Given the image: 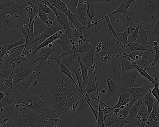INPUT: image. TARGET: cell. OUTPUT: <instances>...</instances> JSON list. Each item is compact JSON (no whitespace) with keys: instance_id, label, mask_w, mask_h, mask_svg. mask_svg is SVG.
Listing matches in <instances>:
<instances>
[{"instance_id":"cell-3","label":"cell","mask_w":159,"mask_h":127,"mask_svg":"<svg viewBox=\"0 0 159 127\" xmlns=\"http://www.w3.org/2000/svg\"><path fill=\"white\" fill-rule=\"evenodd\" d=\"M139 15V24L150 30L159 18V0H140L136 2Z\"/></svg>"},{"instance_id":"cell-24","label":"cell","mask_w":159,"mask_h":127,"mask_svg":"<svg viewBox=\"0 0 159 127\" xmlns=\"http://www.w3.org/2000/svg\"><path fill=\"white\" fill-rule=\"evenodd\" d=\"M135 1L136 0H124L123 2L120 5V7H119L118 9L115 10L113 12L111 13L110 14L106 15L105 17L99 19V20H98V21H96V22L98 24V23H99V22H102L103 20H104V19H106V18L110 17L111 16H112V15L116 14L125 13L126 11L129 9V7L131 6V5H132Z\"/></svg>"},{"instance_id":"cell-58","label":"cell","mask_w":159,"mask_h":127,"mask_svg":"<svg viewBox=\"0 0 159 127\" xmlns=\"http://www.w3.org/2000/svg\"><path fill=\"white\" fill-rule=\"evenodd\" d=\"M123 127H133L129 122H126L125 125Z\"/></svg>"},{"instance_id":"cell-52","label":"cell","mask_w":159,"mask_h":127,"mask_svg":"<svg viewBox=\"0 0 159 127\" xmlns=\"http://www.w3.org/2000/svg\"><path fill=\"white\" fill-rule=\"evenodd\" d=\"M12 2V0L10 2L1 1L0 2V11H2V10H9L10 6L11 5Z\"/></svg>"},{"instance_id":"cell-33","label":"cell","mask_w":159,"mask_h":127,"mask_svg":"<svg viewBox=\"0 0 159 127\" xmlns=\"http://www.w3.org/2000/svg\"><path fill=\"white\" fill-rule=\"evenodd\" d=\"M47 28H48V25L41 21L39 16H38L35 20L34 24L35 39L40 36L46 30Z\"/></svg>"},{"instance_id":"cell-43","label":"cell","mask_w":159,"mask_h":127,"mask_svg":"<svg viewBox=\"0 0 159 127\" xmlns=\"http://www.w3.org/2000/svg\"><path fill=\"white\" fill-rule=\"evenodd\" d=\"M159 107L158 102H155L151 112L150 113L148 120V124L155 120H159Z\"/></svg>"},{"instance_id":"cell-35","label":"cell","mask_w":159,"mask_h":127,"mask_svg":"<svg viewBox=\"0 0 159 127\" xmlns=\"http://www.w3.org/2000/svg\"><path fill=\"white\" fill-rule=\"evenodd\" d=\"M54 61H55L56 62L57 64L60 67V69L61 71L64 73L65 75H66L67 77H68L70 79L72 80V81L75 83V85H76L77 87L80 89L79 88V85L76 83L75 81V80L73 79L72 77V76H71V73H70V68H68L64 64H63V62H62V59H61V56H57V57H55V58H52Z\"/></svg>"},{"instance_id":"cell-50","label":"cell","mask_w":159,"mask_h":127,"mask_svg":"<svg viewBox=\"0 0 159 127\" xmlns=\"http://www.w3.org/2000/svg\"><path fill=\"white\" fill-rule=\"evenodd\" d=\"M66 120L65 127H75L73 122V115H68L65 116Z\"/></svg>"},{"instance_id":"cell-19","label":"cell","mask_w":159,"mask_h":127,"mask_svg":"<svg viewBox=\"0 0 159 127\" xmlns=\"http://www.w3.org/2000/svg\"><path fill=\"white\" fill-rule=\"evenodd\" d=\"M41 75L37 74L35 71L31 73L30 75L22 81L17 83V85L14 86L13 88L18 92L19 94H22L25 92L26 90L29 87L30 85L36 81V80Z\"/></svg>"},{"instance_id":"cell-41","label":"cell","mask_w":159,"mask_h":127,"mask_svg":"<svg viewBox=\"0 0 159 127\" xmlns=\"http://www.w3.org/2000/svg\"><path fill=\"white\" fill-rule=\"evenodd\" d=\"M120 120L115 114L113 110L109 114L104 115V125L105 127H110L114 124L116 121Z\"/></svg>"},{"instance_id":"cell-49","label":"cell","mask_w":159,"mask_h":127,"mask_svg":"<svg viewBox=\"0 0 159 127\" xmlns=\"http://www.w3.org/2000/svg\"><path fill=\"white\" fill-rule=\"evenodd\" d=\"M14 72V69L10 68L8 69H1L0 70V78L2 79L3 78H7L10 77L13 72Z\"/></svg>"},{"instance_id":"cell-13","label":"cell","mask_w":159,"mask_h":127,"mask_svg":"<svg viewBox=\"0 0 159 127\" xmlns=\"http://www.w3.org/2000/svg\"><path fill=\"white\" fill-rule=\"evenodd\" d=\"M20 94L13 88L9 89L5 93V96L2 101H0L1 107H13L19 102Z\"/></svg>"},{"instance_id":"cell-32","label":"cell","mask_w":159,"mask_h":127,"mask_svg":"<svg viewBox=\"0 0 159 127\" xmlns=\"http://www.w3.org/2000/svg\"><path fill=\"white\" fill-rule=\"evenodd\" d=\"M143 104V98L136 102L130 109L129 116L125 120V121H130L135 119L141 109Z\"/></svg>"},{"instance_id":"cell-42","label":"cell","mask_w":159,"mask_h":127,"mask_svg":"<svg viewBox=\"0 0 159 127\" xmlns=\"http://www.w3.org/2000/svg\"><path fill=\"white\" fill-rule=\"evenodd\" d=\"M38 16L42 21L43 23H45L47 25L49 26L57 23L56 20L54 17H52V15L48 14L45 13L43 12L39 11Z\"/></svg>"},{"instance_id":"cell-28","label":"cell","mask_w":159,"mask_h":127,"mask_svg":"<svg viewBox=\"0 0 159 127\" xmlns=\"http://www.w3.org/2000/svg\"><path fill=\"white\" fill-rule=\"evenodd\" d=\"M31 24L30 23L29 16H25L23 18L21 22L17 23L16 24V28L19 29L23 33L24 37L26 40L27 38L29 31L30 28Z\"/></svg>"},{"instance_id":"cell-36","label":"cell","mask_w":159,"mask_h":127,"mask_svg":"<svg viewBox=\"0 0 159 127\" xmlns=\"http://www.w3.org/2000/svg\"><path fill=\"white\" fill-rule=\"evenodd\" d=\"M152 45L153 46L152 49V53L154 54V58L153 61L150 65H149L148 69H152L154 73V76L157 75L155 71V64L156 62H158L159 59V43L157 41H154Z\"/></svg>"},{"instance_id":"cell-25","label":"cell","mask_w":159,"mask_h":127,"mask_svg":"<svg viewBox=\"0 0 159 127\" xmlns=\"http://www.w3.org/2000/svg\"><path fill=\"white\" fill-rule=\"evenodd\" d=\"M121 66L122 71H126L130 69H136L135 63L127 55V53L123 52L121 55Z\"/></svg>"},{"instance_id":"cell-12","label":"cell","mask_w":159,"mask_h":127,"mask_svg":"<svg viewBox=\"0 0 159 127\" xmlns=\"http://www.w3.org/2000/svg\"><path fill=\"white\" fill-rule=\"evenodd\" d=\"M139 76L140 74L136 69L122 71L119 81L124 87L133 88L135 87V82Z\"/></svg>"},{"instance_id":"cell-44","label":"cell","mask_w":159,"mask_h":127,"mask_svg":"<svg viewBox=\"0 0 159 127\" xmlns=\"http://www.w3.org/2000/svg\"><path fill=\"white\" fill-rule=\"evenodd\" d=\"M99 14V12L97 11L95 3H88L87 4L86 15L89 17V21H93L94 17Z\"/></svg>"},{"instance_id":"cell-59","label":"cell","mask_w":159,"mask_h":127,"mask_svg":"<svg viewBox=\"0 0 159 127\" xmlns=\"http://www.w3.org/2000/svg\"><path fill=\"white\" fill-rule=\"evenodd\" d=\"M100 91H101V92L102 93V94H106L107 93V91L104 89H102Z\"/></svg>"},{"instance_id":"cell-16","label":"cell","mask_w":159,"mask_h":127,"mask_svg":"<svg viewBox=\"0 0 159 127\" xmlns=\"http://www.w3.org/2000/svg\"><path fill=\"white\" fill-rule=\"evenodd\" d=\"M148 52L145 51H136L127 53V55L134 61L135 64L147 70L149 65L147 61Z\"/></svg>"},{"instance_id":"cell-26","label":"cell","mask_w":159,"mask_h":127,"mask_svg":"<svg viewBox=\"0 0 159 127\" xmlns=\"http://www.w3.org/2000/svg\"><path fill=\"white\" fill-rule=\"evenodd\" d=\"M150 113L148 111L147 106L143 104L136 119L141 127H146L148 125V120Z\"/></svg>"},{"instance_id":"cell-9","label":"cell","mask_w":159,"mask_h":127,"mask_svg":"<svg viewBox=\"0 0 159 127\" xmlns=\"http://www.w3.org/2000/svg\"><path fill=\"white\" fill-rule=\"evenodd\" d=\"M153 87L154 85L152 82H146L145 85L141 87L130 88L124 87V91L129 92L132 94L131 99H134L137 102L142 99L149 91L151 90Z\"/></svg>"},{"instance_id":"cell-21","label":"cell","mask_w":159,"mask_h":127,"mask_svg":"<svg viewBox=\"0 0 159 127\" xmlns=\"http://www.w3.org/2000/svg\"><path fill=\"white\" fill-rule=\"evenodd\" d=\"M16 110L15 107H1L0 108V120H1V127L3 124H6L11 121L13 116Z\"/></svg>"},{"instance_id":"cell-38","label":"cell","mask_w":159,"mask_h":127,"mask_svg":"<svg viewBox=\"0 0 159 127\" xmlns=\"http://www.w3.org/2000/svg\"><path fill=\"white\" fill-rule=\"evenodd\" d=\"M131 31H130V28H126L125 31L124 32L120 33L117 31V35L118 36V38L120 42V44L122 48L124 50V48L125 46L128 44L129 41H128V37L130 35Z\"/></svg>"},{"instance_id":"cell-56","label":"cell","mask_w":159,"mask_h":127,"mask_svg":"<svg viewBox=\"0 0 159 127\" xmlns=\"http://www.w3.org/2000/svg\"><path fill=\"white\" fill-rule=\"evenodd\" d=\"M0 95H1V96H0V101H2L4 99V97H5V93L3 92L1 90V91H0Z\"/></svg>"},{"instance_id":"cell-18","label":"cell","mask_w":159,"mask_h":127,"mask_svg":"<svg viewBox=\"0 0 159 127\" xmlns=\"http://www.w3.org/2000/svg\"><path fill=\"white\" fill-rule=\"evenodd\" d=\"M46 2H47L48 6L52 9L55 15V19L57 22L58 24H60L63 28L64 30H70V25L69 22L68 18L67 16L62 11L59 10V9H57L55 7L52 6L47 0H45Z\"/></svg>"},{"instance_id":"cell-27","label":"cell","mask_w":159,"mask_h":127,"mask_svg":"<svg viewBox=\"0 0 159 127\" xmlns=\"http://www.w3.org/2000/svg\"><path fill=\"white\" fill-rule=\"evenodd\" d=\"M96 46H93L88 52L85 53L84 56L82 57L81 60L84 64L92 68L95 67L96 68L98 67L95 65V57Z\"/></svg>"},{"instance_id":"cell-5","label":"cell","mask_w":159,"mask_h":127,"mask_svg":"<svg viewBox=\"0 0 159 127\" xmlns=\"http://www.w3.org/2000/svg\"><path fill=\"white\" fill-rule=\"evenodd\" d=\"M36 63L33 61H22L14 69L13 87L27 77L35 70Z\"/></svg>"},{"instance_id":"cell-48","label":"cell","mask_w":159,"mask_h":127,"mask_svg":"<svg viewBox=\"0 0 159 127\" xmlns=\"http://www.w3.org/2000/svg\"><path fill=\"white\" fill-rule=\"evenodd\" d=\"M140 27V24L138 25L135 28L134 30L131 32L128 37V41L129 42H136L137 41L138 37L139 35V31Z\"/></svg>"},{"instance_id":"cell-2","label":"cell","mask_w":159,"mask_h":127,"mask_svg":"<svg viewBox=\"0 0 159 127\" xmlns=\"http://www.w3.org/2000/svg\"><path fill=\"white\" fill-rule=\"evenodd\" d=\"M20 107L27 108L38 114H49L54 112L47 96L45 88L40 81L30 92L23 93L19 97Z\"/></svg>"},{"instance_id":"cell-14","label":"cell","mask_w":159,"mask_h":127,"mask_svg":"<svg viewBox=\"0 0 159 127\" xmlns=\"http://www.w3.org/2000/svg\"><path fill=\"white\" fill-rule=\"evenodd\" d=\"M63 29H64V28L63 27L57 22L51 25L48 26V28L40 36L38 37L37 38L35 39V40L27 47L26 50H29L31 49V45L36 42L41 41L43 42L45 40L49 38V37H52L53 35L58 32V31L63 30Z\"/></svg>"},{"instance_id":"cell-46","label":"cell","mask_w":159,"mask_h":127,"mask_svg":"<svg viewBox=\"0 0 159 127\" xmlns=\"http://www.w3.org/2000/svg\"><path fill=\"white\" fill-rule=\"evenodd\" d=\"M13 75L14 72L10 77L6 78L4 83L3 84H2V86L0 88V90H2V89H7L9 90V89L13 88Z\"/></svg>"},{"instance_id":"cell-20","label":"cell","mask_w":159,"mask_h":127,"mask_svg":"<svg viewBox=\"0 0 159 127\" xmlns=\"http://www.w3.org/2000/svg\"><path fill=\"white\" fill-rule=\"evenodd\" d=\"M26 42V41L25 38L24 37L20 40L14 42V43H11V44L5 43L3 45H1L0 46V65H2L3 64V58L8 53H9L15 47L25 44Z\"/></svg>"},{"instance_id":"cell-4","label":"cell","mask_w":159,"mask_h":127,"mask_svg":"<svg viewBox=\"0 0 159 127\" xmlns=\"http://www.w3.org/2000/svg\"><path fill=\"white\" fill-rule=\"evenodd\" d=\"M97 32L100 41L102 43V51L99 53H95V65L98 67V63L100 61L102 56L107 54L111 55L118 54H121L124 50L122 48L119 40L112 34L111 31H109L108 34L105 36H102L98 29Z\"/></svg>"},{"instance_id":"cell-22","label":"cell","mask_w":159,"mask_h":127,"mask_svg":"<svg viewBox=\"0 0 159 127\" xmlns=\"http://www.w3.org/2000/svg\"><path fill=\"white\" fill-rule=\"evenodd\" d=\"M91 68L93 69V71L94 79H90L88 83H87L86 88H85V91H86V94H87V99H88V101L92 103L91 98L89 97V95L93 93V92L101 91V90L103 88H102V86L99 87V88L98 87V84L97 81L96 75L95 68L94 67L92 68Z\"/></svg>"},{"instance_id":"cell-45","label":"cell","mask_w":159,"mask_h":127,"mask_svg":"<svg viewBox=\"0 0 159 127\" xmlns=\"http://www.w3.org/2000/svg\"><path fill=\"white\" fill-rule=\"evenodd\" d=\"M94 45L90 43H84L81 44L75 43V47L77 52L80 54V53H86L88 52Z\"/></svg>"},{"instance_id":"cell-62","label":"cell","mask_w":159,"mask_h":127,"mask_svg":"<svg viewBox=\"0 0 159 127\" xmlns=\"http://www.w3.org/2000/svg\"></svg>"},{"instance_id":"cell-60","label":"cell","mask_w":159,"mask_h":127,"mask_svg":"<svg viewBox=\"0 0 159 127\" xmlns=\"http://www.w3.org/2000/svg\"><path fill=\"white\" fill-rule=\"evenodd\" d=\"M68 0H63V1L65 3H66L67 1Z\"/></svg>"},{"instance_id":"cell-39","label":"cell","mask_w":159,"mask_h":127,"mask_svg":"<svg viewBox=\"0 0 159 127\" xmlns=\"http://www.w3.org/2000/svg\"><path fill=\"white\" fill-rule=\"evenodd\" d=\"M151 91H149L143 98V104L147 106L148 111L149 113L152 110L154 103L156 102V99L152 94Z\"/></svg>"},{"instance_id":"cell-23","label":"cell","mask_w":159,"mask_h":127,"mask_svg":"<svg viewBox=\"0 0 159 127\" xmlns=\"http://www.w3.org/2000/svg\"><path fill=\"white\" fill-rule=\"evenodd\" d=\"M152 45H148V46H144L141 45L138 42H128L127 45L124 48V52L130 53L132 52L136 51H145L151 52H152Z\"/></svg>"},{"instance_id":"cell-10","label":"cell","mask_w":159,"mask_h":127,"mask_svg":"<svg viewBox=\"0 0 159 127\" xmlns=\"http://www.w3.org/2000/svg\"><path fill=\"white\" fill-rule=\"evenodd\" d=\"M55 42L59 43L62 46V50L59 55H66L68 52L73 49V44L75 42L71 37V30H65L63 35Z\"/></svg>"},{"instance_id":"cell-34","label":"cell","mask_w":159,"mask_h":127,"mask_svg":"<svg viewBox=\"0 0 159 127\" xmlns=\"http://www.w3.org/2000/svg\"><path fill=\"white\" fill-rule=\"evenodd\" d=\"M148 36L150 45L154 41H157L159 43V18L152 28L148 32Z\"/></svg>"},{"instance_id":"cell-29","label":"cell","mask_w":159,"mask_h":127,"mask_svg":"<svg viewBox=\"0 0 159 127\" xmlns=\"http://www.w3.org/2000/svg\"><path fill=\"white\" fill-rule=\"evenodd\" d=\"M136 101L134 99H132L131 101L125 105L123 106L120 108V111L118 114H115L117 117L120 120H125L129 116V111L133 105Z\"/></svg>"},{"instance_id":"cell-53","label":"cell","mask_w":159,"mask_h":127,"mask_svg":"<svg viewBox=\"0 0 159 127\" xmlns=\"http://www.w3.org/2000/svg\"><path fill=\"white\" fill-rule=\"evenodd\" d=\"M126 123V121L125 120H120L118 121H116L114 124H112L111 126L110 127H123Z\"/></svg>"},{"instance_id":"cell-8","label":"cell","mask_w":159,"mask_h":127,"mask_svg":"<svg viewBox=\"0 0 159 127\" xmlns=\"http://www.w3.org/2000/svg\"><path fill=\"white\" fill-rule=\"evenodd\" d=\"M121 55H114L107 63L109 69L108 77L116 82H119L122 72L120 64Z\"/></svg>"},{"instance_id":"cell-37","label":"cell","mask_w":159,"mask_h":127,"mask_svg":"<svg viewBox=\"0 0 159 127\" xmlns=\"http://www.w3.org/2000/svg\"><path fill=\"white\" fill-rule=\"evenodd\" d=\"M149 31V30H146L145 28H143L140 25L137 42H138L141 45H144V46H148V45H150L149 42L148 36V33Z\"/></svg>"},{"instance_id":"cell-15","label":"cell","mask_w":159,"mask_h":127,"mask_svg":"<svg viewBox=\"0 0 159 127\" xmlns=\"http://www.w3.org/2000/svg\"><path fill=\"white\" fill-rule=\"evenodd\" d=\"M59 48V46L54 47L52 43H51L49 46L41 49L39 56L35 58V62H39L37 66L40 69H43V68H44V66L45 65V61L49 58V56L52 52L57 50Z\"/></svg>"},{"instance_id":"cell-40","label":"cell","mask_w":159,"mask_h":127,"mask_svg":"<svg viewBox=\"0 0 159 127\" xmlns=\"http://www.w3.org/2000/svg\"><path fill=\"white\" fill-rule=\"evenodd\" d=\"M64 116L52 119L44 127H65L66 120Z\"/></svg>"},{"instance_id":"cell-57","label":"cell","mask_w":159,"mask_h":127,"mask_svg":"<svg viewBox=\"0 0 159 127\" xmlns=\"http://www.w3.org/2000/svg\"><path fill=\"white\" fill-rule=\"evenodd\" d=\"M2 127H13V126H12L11 124V121L8 122V123H6V124H3Z\"/></svg>"},{"instance_id":"cell-1","label":"cell","mask_w":159,"mask_h":127,"mask_svg":"<svg viewBox=\"0 0 159 127\" xmlns=\"http://www.w3.org/2000/svg\"><path fill=\"white\" fill-rule=\"evenodd\" d=\"M57 64L47 77L41 75L40 81L45 88L53 110L58 116L74 115L82 96L80 90L64 74Z\"/></svg>"},{"instance_id":"cell-11","label":"cell","mask_w":159,"mask_h":127,"mask_svg":"<svg viewBox=\"0 0 159 127\" xmlns=\"http://www.w3.org/2000/svg\"><path fill=\"white\" fill-rule=\"evenodd\" d=\"M105 81L107 84L108 91L107 97L116 99L120 94L124 91V86L120 83V81L116 82L111 79L109 77L105 79Z\"/></svg>"},{"instance_id":"cell-31","label":"cell","mask_w":159,"mask_h":127,"mask_svg":"<svg viewBox=\"0 0 159 127\" xmlns=\"http://www.w3.org/2000/svg\"><path fill=\"white\" fill-rule=\"evenodd\" d=\"M132 94L128 91H125L120 94L119 97V101L113 107L110 106V109H113L114 108H120L123 106L125 105L126 104L132 100L131 99Z\"/></svg>"},{"instance_id":"cell-30","label":"cell","mask_w":159,"mask_h":127,"mask_svg":"<svg viewBox=\"0 0 159 127\" xmlns=\"http://www.w3.org/2000/svg\"><path fill=\"white\" fill-rule=\"evenodd\" d=\"M60 56L63 64L70 69L79 64L75 51V52L72 54Z\"/></svg>"},{"instance_id":"cell-51","label":"cell","mask_w":159,"mask_h":127,"mask_svg":"<svg viewBox=\"0 0 159 127\" xmlns=\"http://www.w3.org/2000/svg\"><path fill=\"white\" fill-rule=\"evenodd\" d=\"M152 94L153 95V97L156 99L157 102H158L159 107V85H155L153 88L152 89Z\"/></svg>"},{"instance_id":"cell-61","label":"cell","mask_w":159,"mask_h":127,"mask_svg":"<svg viewBox=\"0 0 159 127\" xmlns=\"http://www.w3.org/2000/svg\"><path fill=\"white\" fill-rule=\"evenodd\" d=\"M36 0H34V2H36Z\"/></svg>"},{"instance_id":"cell-6","label":"cell","mask_w":159,"mask_h":127,"mask_svg":"<svg viewBox=\"0 0 159 127\" xmlns=\"http://www.w3.org/2000/svg\"><path fill=\"white\" fill-rule=\"evenodd\" d=\"M125 28H136L139 24V15L136 1L124 14L119 15Z\"/></svg>"},{"instance_id":"cell-47","label":"cell","mask_w":159,"mask_h":127,"mask_svg":"<svg viewBox=\"0 0 159 127\" xmlns=\"http://www.w3.org/2000/svg\"><path fill=\"white\" fill-rule=\"evenodd\" d=\"M79 1L80 0H68L65 3L68 9L74 14L76 8L79 4Z\"/></svg>"},{"instance_id":"cell-54","label":"cell","mask_w":159,"mask_h":127,"mask_svg":"<svg viewBox=\"0 0 159 127\" xmlns=\"http://www.w3.org/2000/svg\"><path fill=\"white\" fill-rule=\"evenodd\" d=\"M112 56H113V55H106L102 56L100 58V61L103 62V63H107L111 60Z\"/></svg>"},{"instance_id":"cell-55","label":"cell","mask_w":159,"mask_h":127,"mask_svg":"<svg viewBox=\"0 0 159 127\" xmlns=\"http://www.w3.org/2000/svg\"><path fill=\"white\" fill-rule=\"evenodd\" d=\"M85 1H86L88 3H95V4L101 1L108 2L109 3H111L113 6H116L115 4L113 3L112 0H85Z\"/></svg>"},{"instance_id":"cell-17","label":"cell","mask_w":159,"mask_h":127,"mask_svg":"<svg viewBox=\"0 0 159 127\" xmlns=\"http://www.w3.org/2000/svg\"><path fill=\"white\" fill-rule=\"evenodd\" d=\"M88 3L85 0H80L74 14L77 20L84 26H87L89 22L86 15Z\"/></svg>"},{"instance_id":"cell-7","label":"cell","mask_w":159,"mask_h":127,"mask_svg":"<svg viewBox=\"0 0 159 127\" xmlns=\"http://www.w3.org/2000/svg\"><path fill=\"white\" fill-rule=\"evenodd\" d=\"M20 22L16 17L15 15L11 10H9L0 15V27L3 31L15 33L16 30V24Z\"/></svg>"}]
</instances>
